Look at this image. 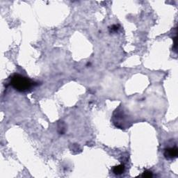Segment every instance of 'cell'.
Returning a JSON list of instances; mask_svg holds the SVG:
<instances>
[{
    "mask_svg": "<svg viewBox=\"0 0 178 178\" xmlns=\"http://www.w3.org/2000/svg\"><path fill=\"white\" fill-rule=\"evenodd\" d=\"M10 84L13 89L19 92H26L36 85L34 81L20 74L13 75L11 77Z\"/></svg>",
    "mask_w": 178,
    "mask_h": 178,
    "instance_id": "obj_1",
    "label": "cell"
},
{
    "mask_svg": "<svg viewBox=\"0 0 178 178\" xmlns=\"http://www.w3.org/2000/svg\"><path fill=\"white\" fill-rule=\"evenodd\" d=\"M177 154L178 150L176 146H175V147L166 148L164 150V156H165L166 159H170V160L175 159V158L177 157Z\"/></svg>",
    "mask_w": 178,
    "mask_h": 178,
    "instance_id": "obj_2",
    "label": "cell"
},
{
    "mask_svg": "<svg viewBox=\"0 0 178 178\" xmlns=\"http://www.w3.org/2000/svg\"><path fill=\"white\" fill-rule=\"evenodd\" d=\"M112 171L115 175H117L123 174L125 171V166L123 164H120L118 166H114L113 168Z\"/></svg>",
    "mask_w": 178,
    "mask_h": 178,
    "instance_id": "obj_3",
    "label": "cell"
},
{
    "mask_svg": "<svg viewBox=\"0 0 178 178\" xmlns=\"http://www.w3.org/2000/svg\"><path fill=\"white\" fill-rule=\"evenodd\" d=\"M152 173L151 172V171H148V170H146V171H145L143 173V174L141 175V176L143 177H152Z\"/></svg>",
    "mask_w": 178,
    "mask_h": 178,
    "instance_id": "obj_4",
    "label": "cell"
},
{
    "mask_svg": "<svg viewBox=\"0 0 178 178\" xmlns=\"http://www.w3.org/2000/svg\"><path fill=\"white\" fill-rule=\"evenodd\" d=\"M118 29H119L118 26L113 25L112 26H111V31H116Z\"/></svg>",
    "mask_w": 178,
    "mask_h": 178,
    "instance_id": "obj_5",
    "label": "cell"
}]
</instances>
